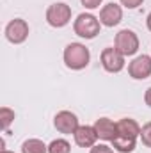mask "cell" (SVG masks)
<instances>
[{
    "instance_id": "obj_1",
    "label": "cell",
    "mask_w": 151,
    "mask_h": 153,
    "mask_svg": "<svg viewBox=\"0 0 151 153\" xmlns=\"http://www.w3.org/2000/svg\"><path fill=\"white\" fill-rule=\"evenodd\" d=\"M91 61L89 48L82 43H71L64 50V62L70 70H84Z\"/></svg>"
},
{
    "instance_id": "obj_15",
    "label": "cell",
    "mask_w": 151,
    "mask_h": 153,
    "mask_svg": "<svg viewBox=\"0 0 151 153\" xmlns=\"http://www.w3.org/2000/svg\"><path fill=\"white\" fill-rule=\"evenodd\" d=\"M71 144L66 139H55L48 144V153H70Z\"/></svg>"
},
{
    "instance_id": "obj_17",
    "label": "cell",
    "mask_w": 151,
    "mask_h": 153,
    "mask_svg": "<svg viewBox=\"0 0 151 153\" xmlns=\"http://www.w3.org/2000/svg\"><path fill=\"white\" fill-rule=\"evenodd\" d=\"M141 139H142V144L151 148V121L146 123L142 128H141Z\"/></svg>"
},
{
    "instance_id": "obj_6",
    "label": "cell",
    "mask_w": 151,
    "mask_h": 153,
    "mask_svg": "<svg viewBox=\"0 0 151 153\" xmlns=\"http://www.w3.org/2000/svg\"><path fill=\"white\" fill-rule=\"evenodd\" d=\"M101 66L109 73H119L124 68V55L119 53L115 48H105L101 52Z\"/></svg>"
},
{
    "instance_id": "obj_12",
    "label": "cell",
    "mask_w": 151,
    "mask_h": 153,
    "mask_svg": "<svg viewBox=\"0 0 151 153\" xmlns=\"http://www.w3.org/2000/svg\"><path fill=\"white\" fill-rule=\"evenodd\" d=\"M117 134L123 135V137H130V139H135L137 135H141V126L135 119H130V117H123L119 119L117 123Z\"/></svg>"
},
{
    "instance_id": "obj_21",
    "label": "cell",
    "mask_w": 151,
    "mask_h": 153,
    "mask_svg": "<svg viewBox=\"0 0 151 153\" xmlns=\"http://www.w3.org/2000/svg\"><path fill=\"white\" fill-rule=\"evenodd\" d=\"M144 102H146V105L151 107V87L146 89V94H144Z\"/></svg>"
},
{
    "instance_id": "obj_3",
    "label": "cell",
    "mask_w": 151,
    "mask_h": 153,
    "mask_svg": "<svg viewBox=\"0 0 151 153\" xmlns=\"http://www.w3.org/2000/svg\"><path fill=\"white\" fill-rule=\"evenodd\" d=\"M70 20H71V7L64 2L52 4L46 9V22H48V25H52L55 29L66 27L70 23Z\"/></svg>"
},
{
    "instance_id": "obj_16",
    "label": "cell",
    "mask_w": 151,
    "mask_h": 153,
    "mask_svg": "<svg viewBox=\"0 0 151 153\" xmlns=\"http://www.w3.org/2000/svg\"><path fill=\"white\" fill-rule=\"evenodd\" d=\"M13 121H14V111H11L9 107H2L0 109V126L7 130Z\"/></svg>"
},
{
    "instance_id": "obj_4",
    "label": "cell",
    "mask_w": 151,
    "mask_h": 153,
    "mask_svg": "<svg viewBox=\"0 0 151 153\" xmlns=\"http://www.w3.org/2000/svg\"><path fill=\"white\" fill-rule=\"evenodd\" d=\"M114 45H115L114 48H115L119 53H123L124 57H126V55H133V53H137V50H139V38H137V34H135L133 30L124 29V30H119V32L115 34Z\"/></svg>"
},
{
    "instance_id": "obj_14",
    "label": "cell",
    "mask_w": 151,
    "mask_h": 153,
    "mask_svg": "<svg viewBox=\"0 0 151 153\" xmlns=\"http://www.w3.org/2000/svg\"><path fill=\"white\" fill-rule=\"evenodd\" d=\"M21 153H48V146L39 139H27L21 144Z\"/></svg>"
},
{
    "instance_id": "obj_8",
    "label": "cell",
    "mask_w": 151,
    "mask_h": 153,
    "mask_svg": "<svg viewBox=\"0 0 151 153\" xmlns=\"http://www.w3.org/2000/svg\"><path fill=\"white\" fill-rule=\"evenodd\" d=\"M53 125L61 134H75L78 125V117L70 111H61L53 117Z\"/></svg>"
},
{
    "instance_id": "obj_20",
    "label": "cell",
    "mask_w": 151,
    "mask_h": 153,
    "mask_svg": "<svg viewBox=\"0 0 151 153\" xmlns=\"http://www.w3.org/2000/svg\"><path fill=\"white\" fill-rule=\"evenodd\" d=\"M144 0H121V4L126 7V9H137Z\"/></svg>"
},
{
    "instance_id": "obj_2",
    "label": "cell",
    "mask_w": 151,
    "mask_h": 153,
    "mask_svg": "<svg viewBox=\"0 0 151 153\" xmlns=\"http://www.w3.org/2000/svg\"><path fill=\"white\" fill-rule=\"evenodd\" d=\"M73 30L80 38L93 39L100 34V20L89 13H82L76 16L75 23H73Z\"/></svg>"
},
{
    "instance_id": "obj_18",
    "label": "cell",
    "mask_w": 151,
    "mask_h": 153,
    "mask_svg": "<svg viewBox=\"0 0 151 153\" xmlns=\"http://www.w3.org/2000/svg\"><path fill=\"white\" fill-rule=\"evenodd\" d=\"M80 2H82V5L85 9H98L103 0H80Z\"/></svg>"
},
{
    "instance_id": "obj_9",
    "label": "cell",
    "mask_w": 151,
    "mask_h": 153,
    "mask_svg": "<svg viewBox=\"0 0 151 153\" xmlns=\"http://www.w3.org/2000/svg\"><path fill=\"white\" fill-rule=\"evenodd\" d=\"M121 20H123V9H121V5H117L114 2L103 5V9L100 11V23L105 27H115Z\"/></svg>"
},
{
    "instance_id": "obj_11",
    "label": "cell",
    "mask_w": 151,
    "mask_h": 153,
    "mask_svg": "<svg viewBox=\"0 0 151 153\" xmlns=\"http://www.w3.org/2000/svg\"><path fill=\"white\" fill-rule=\"evenodd\" d=\"M94 130L98 134V139L101 141H112L117 135V125L109 117H100L94 123Z\"/></svg>"
},
{
    "instance_id": "obj_5",
    "label": "cell",
    "mask_w": 151,
    "mask_h": 153,
    "mask_svg": "<svg viewBox=\"0 0 151 153\" xmlns=\"http://www.w3.org/2000/svg\"><path fill=\"white\" fill-rule=\"evenodd\" d=\"M5 38L9 39L11 43H14V45L23 43L25 39L29 38V25H27V22L21 20V18L11 20L7 23V27H5Z\"/></svg>"
},
{
    "instance_id": "obj_19",
    "label": "cell",
    "mask_w": 151,
    "mask_h": 153,
    "mask_svg": "<svg viewBox=\"0 0 151 153\" xmlns=\"http://www.w3.org/2000/svg\"><path fill=\"white\" fill-rule=\"evenodd\" d=\"M91 153H114L112 148H109L107 144H94L91 148Z\"/></svg>"
},
{
    "instance_id": "obj_13",
    "label": "cell",
    "mask_w": 151,
    "mask_h": 153,
    "mask_svg": "<svg viewBox=\"0 0 151 153\" xmlns=\"http://www.w3.org/2000/svg\"><path fill=\"white\" fill-rule=\"evenodd\" d=\"M112 146H114V150H117L119 153H132L135 150V139L123 137V135L117 134L112 139Z\"/></svg>"
},
{
    "instance_id": "obj_7",
    "label": "cell",
    "mask_w": 151,
    "mask_h": 153,
    "mask_svg": "<svg viewBox=\"0 0 151 153\" xmlns=\"http://www.w3.org/2000/svg\"><path fill=\"white\" fill-rule=\"evenodd\" d=\"M128 73L135 80H144L151 75V57L150 55H139L128 64Z\"/></svg>"
},
{
    "instance_id": "obj_23",
    "label": "cell",
    "mask_w": 151,
    "mask_h": 153,
    "mask_svg": "<svg viewBox=\"0 0 151 153\" xmlns=\"http://www.w3.org/2000/svg\"><path fill=\"white\" fill-rule=\"evenodd\" d=\"M2 153H13V152H7V150H4V152H2Z\"/></svg>"
},
{
    "instance_id": "obj_22",
    "label": "cell",
    "mask_w": 151,
    "mask_h": 153,
    "mask_svg": "<svg viewBox=\"0 0 151 153\" xmlns=\"http://www.w3.org/2000/svg\"><path fill=\"white\" fill-rule=\"evenodd\" d=\"M146 23H148V29L151 30V13L148 14V20H146Z\"/></svg>"
},
{
    "instance_id": "obj_10",
    "label": "cell",
    "mask_w": 151,
    "mask_h": 153,
    "mask_svg": "<svg viewBox=\"0 0 151 153\" xmlns=\"http://www.w3.org/2000/svg\"><path fill=\"white\" fill-rule=\"evenodd\" d=\"M75 137V143L80 148H93L96 139H98V134L94 130V126H87V125H82L76 128V132L73 134Z\"/></svg>"
}]
</instances>
